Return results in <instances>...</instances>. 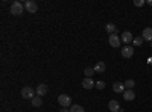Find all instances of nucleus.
Here are the masks:
<instances>
[{
    "instance_id": "f3484780",
    "label": "nucleus",
    "mask_w": 152,
    "mask_h": 112,
    "mask_svg": "<svg viewBox=\"0 0 152 112\" xmlns=\"http://www.w3.org/2000/svg\"><path fill=\"white\" fill-rule=\"evenodd\" d=\"M94 73H96V71H94V67H87V68L84 70V74H85V77H91Z\"/></svg>"
},
{
    "instance_id": "6ab92c4d",
    "label": "nucleus",
    "mask_w": 152,
    "mask_h": 112,
    "mask_svg": "<svg viewBox=\"0 0 152 112\" xmlns=\"http://www.w3.org/2000/svg\"><path fill=\"white\" fill-rule=\"evenodd\" d=\"M134 86H135V82H134L132 79H128V80L125 82V88H126V90H132Z\"/></svg>"
},
{
    "instance_id": "4be33fe9",
    "label": "nucleus",
    "mask_w": 152,
    "mask_h": 112,
    "mask_svg": "<svg viewBox=\"0 0 152 112\" xmlns=\"http://www.w3.org/2000/svg\"><path fill=\"white\" fill-rule=\"evenodd\" d=\"M134 5L140 8V6H143V5H145V0H134Z\"/></svg>"
},
{
    "instance_id": "7ed1b4c3",
    "label": "nucleus",
    "mask_w": 152,
    "mask_h": 112,
    "mask_svg": "<svg viewBox=\"0 0 152 112\" xmlns=\"http://www.w3.org/2000/svg\"><path fill=\"white\" fill-rule=\"evenodd\" d=\"M35 94H37V91H34V88H31V86H24L21 90V97L26 98V100H32Z\"/></svg>"
},
{
    "instance_id": "dca6fc26",
    "label": "nucleus",
    "mask_w": 152,
    "mask_h": 112,
    "mask_svg": "<svg viewBox=\"0 0 152 112\" xmlns=\"http://www.w3.org/2000/svg\"><path fill=\"white\" fill-rule=\"evenodd\" d=\"M32 106H35V108L43 106V100H41V97H34V98H32Z\"/></svg>"
},
{
    "instance_id": "4468645a",
    "label": "nucleus",
    "mask_w": 152,
    "mask_h": 112,
    "mask_svg": "<svg viewBox=\"0 0 152 112\" xmlns=\"http://www.w3.org/2000/svg\"><path fill=\"white\" fill-rule=\"evenodd\" d=\"M105 70H107V65H105V62H97V64L94 65V71L96 73H105Z\"/></svg>"
},
{
    "instance_id": "9b49d317",
    "label": "nucleus",
    "mask_w": 152,
    "mask_h": 112,
    "mask_svg": "<svg viewBox=\"0 0 152 112\" xmlns=\"http://www.w3.org/2000/svg\"><path fill=\"white\" fill-rule=\"evenodd\" d=\"M113 90H114V92H119V94H123L125 92V83H120V82H116L113 85Z\"/></svg>"
},
{
    "instance_id": "0eeeda50",
    "label": "nucleus",
    "mask_w": 152,
    "mask_h": 112,
    "mask_svg": "<svg viewBox=\"0 0 152 112\" xmlns=\"http://www.w3.org/2000/svg\"><path fill=\"white\" fill-rule=\"evenodd\" d=\"M120 53H122L123 58H131V56L134 55V48H132L131 46H125L122 50H120Z\"/></svg>"
},
{
    "instance_id": "aec40b11",
    "label": "nucleus",
    "mask_w": 152,
    "mask_h": 112,
    "mask_svg": "<svg viewBox=\"0 0 152 112\" xmlns=\"http://www.w3.org/2000/svg\"><path fill=\"white\" fill-rule=\"evenodd\" d=\"M134 46H142V43H143V38L142 36H137V38H134Z\"/></svg>"
},
{
    "instance_id": "f03ea898",
    "label": "nucleus",
    "mask_w": 152,
    "mask_h": 112,
    "mask_svg": "<svg viewBox=\"0 0 152 112\" xmlns=\"http://www.w3.org/2000/svg\"><path fill=\"white\" fill-rule=\"evenodd\" d=\"M58 103L62 108H70L72 106V97L67 94H61V95H58Z\"/></svg>"
},
{
    "instance_id": "412c9836",
    "label": "nucleus",
    "mask_w": 152,
    "mask_h": 112,
    "mask_svg": "<svg viewBox=\"0 0 152 112\" xmlns=\"http://www.w3.org/2000/svg\"><path fill=\"white\" fill-rule=\"evenodd\" d=\"M96 88H97V90H104V88H105V83H104L102 80H99V82L96 83Z\"/></svg>"
},
{
    "instance_id": "6e6552de",
    "label": "nucleus",
    "mask_w": 152,
    "mask_h": 112,
    "mask_svg": "<svg viewBox=\"0 0 152 112\" xmlns=\"http://www.w3.org/2000/svg\"><path fill=\"white\" fill-rule=\"evenodd\" d=\"M94 86H96V83L91 77H85L82 80V88H85V90H91V88H94Z\"/></svg>"
},
{
    "instance_id": "f8f14e48",
    "label": "nucleus",
    "mask_w": 152,
    "mask_h": 112,
    "mask_svg": "<svg viewBox=\"0 0 152 112\" xmlns=\"http://www.w3.org/2000/svg\"><path fill=\"white\" fill-rule=\"evenodd\" d=\"M120 38H122V41H123V43H126V44H129L131 41H134V36H132V33H131V32H123Z\"/></svg>"
},
{
    "instance_id": "2eb2a0df",
    "label": "nucleus",
    "mask_w": 152,
    "mask_h": 112,
    "mask_svg": "<svg viewBox=\"0 0 152 112\" xmlns=\"http://www.w3.org/2000/svg\"><path fill=\"white\" fill-rule=\"evenodd\" d=\"M105 29H107V32L110 35H113V33H116V24H114V23H108L105 26Z\"/></svg>"
},
{
    "instance_id": "a211bd4d",
    "label": "nucleus",
    "mask_w": 152,
    "mask_h": 112,
    "mask_svg": "<svg viewBox=\"0 0 152 112\" xmlns=\"http://www.w3.org/2000/svg\"><path fill=\"white\" fill-rule=\"evenodd\" d=\"M70 112H85V109L81 105H72L70 106Z\"/></svg>"
},
{
    "instance_id": "20e7f679",
    "label": "nucleus",
    "mask_w": 152,
    "mask_h": 112,
    "mask_svg": "<svg viewBox=\"0 0 152 112\" xmlns=\"http://www.w3.org/2000/svg\"><path fill=\"white\" fill-rule=\"evenodd\" d=\"M108 43H110V46H111V47L119 48V47H120V44H122V38H120V36H119L117 33H113V35H110Z\"/></svg>"
},
{
    "instance_id": "9d476101",
    "label": "nucleus",
    "mask_w": 152,
    "mask_h": 112,
    "mask_svg": "<svg viewBox=\"0 0 152 112\" xmlns=\"http://www.w3.org/2000/svg\"><path fill=\"white\" fill-rule=\"evenodd\" d=\"M142 38H143V41H152V27H146V29H143V33H142Z\"/></svg>"
},
{
    "instance_id": "1a4fd4ad",
    "label": "nucleus",
    "mask_w": 152,
    "mask_h": 112,
    "mask_svg": "<svg viewBox=\"0 0 152 112\" xmlns=\"http://www.w3.org/2000/svg\"><path fill=\"white\" fill-rule=\"evenodd\" d=\"M47 90H49V88H47V85H46V83H40V85L37 86V90H35V91H37V95H38V97H43V95L47 94Z\"/></svg>"
},
{
    "instance_id": "f257e3e1",
    "label": "nucleus",
    "mask_w": 152,
    "mask_h": 112,
    "mask_svg": "<svg viewBox=\"0 0 152 112\" xmlns=\"http://www.w3.org/2000/svg\"><path fill=\"white\" fill-rule=\"evenodd\" d=\"M23 11H24V5L21 2H12L9 6V12L12 15H21Z\"/></svg>"
},
{
    "instance_id": "ddd939ff",
    "label": "nucleus",
    "mask_w": 152,
    "mask_h": 112,
    "mask_svg": "<svg viewBox=\"0 0 152 112\" xmlns=\"http://www.w3.org/2000/svg\"><path fill=\"white\" fill-rule=\"evenodd\" d=\"M123 98L126 102H132L134 98H135V94H134V91L132 90H126L125 92H123Z\"/></svg>"
},
{
    "instance_id": "5701e85b",
    "label": "nucleus",
    "mask_w": 152,
    "mask_h": 112,
    "mask_svg": "<svg viewBox=\"0 0 152 112\" xmlns=\"http://www.w3.org/2000/svg\"><path fill=\"white\" fill-rule=\"evenodd\" d=\"M59 112H70V109H66V108H62V109H59Z\"/></svg>"
},
{
    "instance_id": "423d86ee",
    "label": "nucleus",
    "mask_w": 152,
    "mask_h": 112,
    "mask_svg": "<svg viewBox=\"0 0 152 112\" xmlns=\"http://www.w3.org/2000/svg\"><path fill=\"white\" fill-rule=\"evenodd\" d=\"M108 109H110L111 112H122V108H120V105H119L117 100H110Z\"/></svg>"
},
{
    "instance_id": "39448f33",
    "label": "nucleus",
    "mask_w": 152,
    "mask_h": 112,
    "mask_svg": "<svg viewBox=\"0 0 152 112\" xmlns=\"http://www.w3.org/2000/svg\"><path fill=\"white\" fill-rule=\"evenodd\" d=\"M24 9H26L28 12H31V14H35V12L38 11V5L34 2V0H28V2L24 3Z\"/></svg>"
},
{
    "instance_id": "393cba45",
    "label": "nucleus",
    "mask_w": 152,
    "mask_h": 112,
    "mask_svg": "<svg viewBox=\"0 0 152 112\" xmlns=\"http://www.w3.org/2000/svg\"><path fill=\"white\" fill-rule=\"evenodd\" d=\"M151 47H152V41H151Z\"/></svg>"
},
{
    "instance_id": "b1692460",
    "label": "nucleus",
    "mask_w": 152,
    "mask_h": 112,
    "mask_svg": "<svg viewBox=\"0 0 152 112\" xmlns=\"http://www.w3.org/2000/svg\"><path fill=\"white\" fill-rule=\"evenodd\" d=\"M148 5H151V6H152V0H149V2H148Z\"/></svg>"
}]
</instances>
